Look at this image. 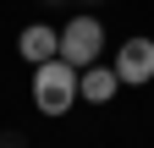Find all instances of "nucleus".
Instances as JSON below:
<instances>
[{"instance_id": "7ed1b4c3", "label": "nucleus", "mask_w": 154, "mask_h": 148, "mask_svg": "<svg viewBox=\"0 0 154 148\" xmlns=\"http://www.w3.org/2000/svg\"><path fill=\"white\" fill-rule=\"evenodd\" d=\"M116 77H121V88H143L154 77V39H127L121 49H116Z\"/></svg>"}, {"instance_id": "20e7f679", "label": "nucleus", "mask_w": 154, "mask_h": 148, "mask_svg": "<svg viewBox=\"0 0 154 148\" xmlns=\"http://www.w3.org/2000/svg\"><path fill=\"white\" fill-rule=\"evenodd\" d=\"M17 55H22L28 66H44L61 55V28H50V22H28L22 33H17Z\"/></svg>"}, {"instance_id": "f03ea898", "label": "nucleus", "mask_w": 154, "mask_h": 148, "mask_svg": "<svg viewBox=\"0 0 154 148\" xmlns=\"http://www.w3.org/2000/svg\"><path fill=\"white\" fill-rule=\"evenodd\" d=\"M99 49H105V22L99 16H72L61 28V61L66 66H99Z\"/></svg>"}, {"instance_id": "39448f33", "label": "nucleus", "mask_w": 154, "mask_h": 148, "mask_svg": "<svg viewBox=\"0 0 154 148\" xmlns=\"http://www.w3.org/2000/svg\"><path fill=\"white\" fill-rule=\"evenodd\" d=\"M116 88H121L116 66H83L77 71V99H88V104H110Z\"/></svg>"}, {"instance_id": "f257e3e1", "label": "nucleus", "mask_w": 154, "mask_h": 148, "mask_svg": "<svg viewBox=\"0 0 154 148\" xmlns=\"http://www.w3.org/2000/svg\"><path fill=\"white\" fill-rule=\"evenodd\" d=\"M72 104H77V66H66L61 55L33 66V110L38 115H66Z\"/></svg>"}]
</instances>
